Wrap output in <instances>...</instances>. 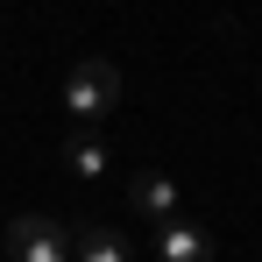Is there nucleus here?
<instances>
[{"mask_svg": "<svg viewBox=\"0 0 262 262\" xmlns=\"http://www.w3.org/2000/svg\"><path fill=\"white\" fill-rule=\"evenodd\" d=\"M121 64L114 57H85V64H71V78H64V114L71 121H114L121 114Z\"/></svg>", "mask_w": 262, "mask_h": 262, "instance_id": "1", "label": "nucleus"}, {"mask_svg": "<svg viewBox=\"0 0 262 262\" xmlns=\"http://www.w3.org/2000/svg\"><path fill=\"white\" fill-rule=\"evenodd\" d=\"M7 262H71V227L50 213L7 220Z\"/></svg>", "mask_w": 262, "mask_h": 262, "instance_id": "2", "label": "nucleus"}, {"mask_svg": "<svg viewBox=\"0 0 262 262\" xmlns=\"http://www.w3.org/2000/svg\"><path fill=\"white\" fill-rule=\"evenodd\" d=\"M156 255H163V262H213V234L177 213L170 227H156Z\"/></svg>", "mask_w": 262, "mask_h": 262, "instance_id": "3", "label": "nucleus"}, {"mask_svg": "<svg viewBox=\"0 0 262 262\" xmlns=\"http://www.w3.org/2000/svg\"><path fill=\"white\" fill-rule=\"evenodd\" d=\"M128 199H135V213L149 220V227H170L177 220V191H170V177H156V170H142L128 184Z\"/></svg>", "mask_w": 262, "mask_h": 262, "instance_id": "4", "label": "nucleus"}, {"mask_svg": "<svg viewBox=\"0 0 262 262\" xmlns=\"http://www.w3.org/2000/svg\"><path fill=\"white\" fill-rule=\"evenodd\" d=\"M71 255H78V262H128V248H121V234H114V227H99V220H78V234H71Z\"/></svg>", "mask_w": 262, "mask_h": 262, "instance_id": "5", "label": "nucleus"}, {"mask_svg": "<svg viewBox=\"0 0 262 262\" xmlns=\"http://www.w3.org/2000/svg\"><path fill=\"white\" fill-rule=\"evenodd\" d=\"M64 163H71V170L78 177H106V142H99V135H64Z\"/></svg>", "mask_w": 262, "mask_h": 262, "instance_id": "6", "label": "nucleus"}]
</instances>
